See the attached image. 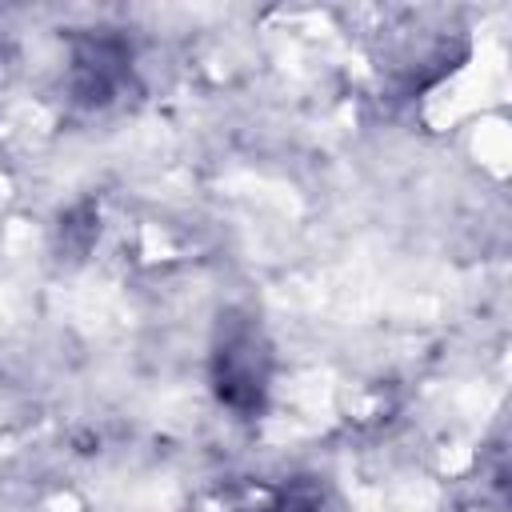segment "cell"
Instances as JSON below:
<instances>
[{
	"label": "cell",
	"instance_id": "1",
	"mask_svg": "<svg viewBox=\"0 0 512 512\" xmlns=\"http://www.w3.org/2000/svg\"><path fill=\"white\" fill-rule=\"evenodd\" d=\"M212 384L228 408H236V412L260 408V396L268 388V352L248 324H232L224 332V340L216 344Z\"/></svg>",
	"mask_w": 512,
	"mask_h": 512
}]
</instances>
